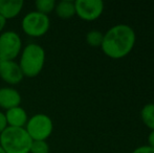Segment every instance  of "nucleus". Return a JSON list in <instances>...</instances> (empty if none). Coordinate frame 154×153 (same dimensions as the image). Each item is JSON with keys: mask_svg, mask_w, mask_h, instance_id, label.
<instances>
[{"mask_svg": "<svg viewBox=\"0 0 154 153\" xmlns=\"http://www.w3.org/2000/svg\"><path fill=\"white\" fill-rule=\"evenodd\" d=\"M135 32L127 24H116L104 34L101 48L111 59H122L128 56L135 45Z\"/></svg>", "mask_w": 154, "mask_h": 153, "instance_id": "1", "label": "nucleus"}, {"mask_svg": "<svg viewBox=\"0 0 154 153\" xmlns=\"http://www.w3.org/2000/svg\"><path fill=\"white\" fill-rule=\"evenodd\" d=\"M22 74L26 78H35L41 72L45 64V50L37 43H29L21 50L19 60Z\"/></svg>", "mask_w": 154, "mask_h": 153, "instance_id": "2", "label": "nucleus"}, {"mask_svg": "<svg viewBox=\"0 0 154 153\" xmlns=\"http://www.w3.org/2000/svg\"><path fill=\"white\" fill-rule=\"evenodd\" d=\"M32 143L24 128L8 127L0 134V147L5 153H29Z\"/></svg>", "mask_w": 154, "mask_h": 153, "instance_id": "3", "label": "nucleus"}, {"mask_svg": "<svg viewBox=\"0 0 154 153\" xmlns=\"http://www.w3.org/2000/svg\"><path fill=\"white\" fill-rule=\"evenodd\" d=\"M51 19L47 15L32 11L25 15L21 21V29L25 35L32 38H40L48 32Z\"/></svg>", "mask_w": 154, "mask_h": 153, "instance_id": "4", "label": "nucleus"}, {"mask_svg": "<svg viewBox=\"0 0 154 153\" xmlns=\"http://www.w3.org/2000/svg\"><path fill=\"white\" fill-rule=\"evenodd\" d=\"M24 129L32 141H46L54 130L51 118L44 113H37L29 118Z\"/></svg>", "mask_w": 154, "mask_h": 153, "instance_id": "5", "label": "nucleus"}, {"mask_svg": "<svg viewBox=\"0 0 154 153\" xmlns=\"http://www.w3.org/2000/svg\"><path fill=\"white\" fill-rule=\"evenodd\" d=\"M22 50V40L14 31L2 32L0 34V60L15 61Z\"/></svg>", "mask_w": 154, "mask_h": 153, "instance_id": "6", "label": "nucleus"}, {"mask_svg": "<svg viewBox=\"0 0 154 153\" xmlns=\"http://www.w3.org/2000/svg\"><path fill=\"white\" fill-rule=\"evenodd\" d=\"M75 15L84 21H94L104 12L102 0H75Z\"/></svg>", "mask_w": 154, "mask_h": 153, "instance_id": "7", "label": "nucleus"}, {"mask_svg": "<svg viewBox=\"0 0 154 153\" xmlns=\"http://www.w3.org/2000/svg\"><path fill=\"white\" fill-rule=\"evenodd\" d=\"M0 78L10 85H17L22 81L24 76L16 61L0 60Z\"/></svg>", "mask_w": 154, "mask_h": 153, "instance_id": "8", "label": "nucleus"}, {"mask_svg": "<svg viewBox=\"0 0 154 153\" xmlns=\"http://www.w3.org/2000/svg\"><path fill=\"white\" fill-rule=\"evenodd\" d=\"M21 94L17 89L13 87L0 88V108L8 110L14 107L20 106Z\"/></svg>", "mask_w": 154, "mask_h": 153, "instance_id": "9", "label": "nucleus"}, {"mask_svg": "<svg viewBox=\"0 0 154 153\" xmlns=\"http://www.w3.org/2000/svg\"><path fill=\"white\" fill-rule=\"evenodd\" d=\"M5 118L8 127L15 128H24L29 121V115L25 109L21 106H17L5 111Z\"/></svg>", "mask_w": 154, "mask_h": 153, "instance_id": "10", "label": "nucleus"}, {"mask_svg": "<svg viewBox=\"0 0 154 153\" xmlns=\"http://www.w3.org/2000/svg\"><path fill=\"white\" fill-rule=\"evenodd\" d=\"M23 5L22 0H0V15L6 21L14 19L21 13Z\"/></svg>", "mask_w": 154, "mask_h": 153, "instance_id": "11", "label": "nucleus"}, {"mask_svg": "<svg viewBox=\"0 0 154 153\" xmlns=\"http://www.w3.org/2000/svg\"><path fill=\"white\" fill-rule=\"evenodd\" d=\"M55 12L60 19H70L75 15V1L71 0H62V1L56 3Z\"/></svg>", "mask_w": 154, "mask_h": 153, "instance_id": "12", "label": "nucleus"}, {"mask_svg": "<svg viewBox=\"0 0 154 153\" xmlns=\"http://www.w3.org/2000/svg\"><path fill=\"white\" fill-rule=\"evenodd\" d=\"M140 118L150 130H154V103H149L143 107Z\"/></svg>", "mask_w": 154, "mask_h": 153, "instance_id": "13", "label": "nucleus"}, {"mask_svg": "<svg viewBox=\"0 0 154 153\" xmlns=\"http://www.w3.org/2000/svg\"><path fill=\"white\" fill-rule=\"evenodd\" d=\"M56 3L57 2L55 0H37L35 2V8L37 12L48 16L49 13L55 11Z\"/></svg>", "mask_w": 154, "mask_h": 153, "instance_id": "14", "label": "nucleus"}, {"mask_svg": "<svg viewBox=\"0 0 154 153\" xmlns=\"http://www.w3.org/2000/svg\"><path fill=\"white\" fill-rule=\"evenodd\" d=\"M103 39L104 34L100 31H95V29L88 32L86 35V42L92 47H101L102 43H103Z\"/></svg>", "mask_w": 154, "mask_h": 153, "instance_id": "15", "label": "nucleus"}, {"mask_svg": "<svg viewBox=\"0 0 154 153\" xmlns=\"http://www.w3.org/2000/svg\"><path fill=\"white\" fill-rule=\"evenodd\" d=\"M29 153H49V145L46 141H32Z\"/></svg>", "mask_w": 154, "mask_h": 153, "instance_id": "16", "label": "nucleus"}, {"mask_svg": "<svg viewBox=\"0 0 154 153\" xmlns=\"http://www.w3.org/2000/svg\"><path fill=\"white\" fill-rule=\"evenodd\" d=\"M132 153H154V148H151L150 146H140V147L134 149Z\"/></svg>", "mask_w": 154, "mask_h": 153, "instance_id": "17", "label": "nucleus"}, {"mask_svg": "<svg viewBox=\"0 0 154 153\" xmlns=\"http://www.w3.org/2000/svg\"><path fill=\"white\" fill-rule=\"evenodd\" d=\"M8 123H6V118H5V115L3 112L0 111V134L8 128Z\"/></svg>", "mask_w": 154, "mask_h": 153, "instance_id": "18", "label": "nucleus"}, {"mask_svg": "<svg viewBox=\"0 0 154 153\" xmlns=\"http://www.w3.org/2000/svg\"><path fill=\"white\" fill-rule=\"evenodd\" d=\"M148 146L154 148V130H151V132L148 135Z\"/></svg>", "mask_w": 154, "mask_h": 153, "instance_id": "19", "label": "nucleus"}, {"mask_svg": "<svg viewBox=\"0 0 154 153\" xmlns=\"http://www.w3.org/2000/svg\"><path fill=\"white\" fill-rule=\"evenodd\" d=\"M5 25H6V20L1 16V15H0V33H2V32H3Z\"/></svg>", "mask_w": 154, "mask_h": 153, "instance_id": "20", "label": "nucleus"}, {"mask_svg": "<svg viewBox=\"0 0 154 153\" xmlns=\"http://www.w3.org/2000/svg\"><path fill=\"white\" fill-rule=\"evenodd\" d=\"M0 153H5V152H4V150H3V149H2V148H1V147H0Z\"/></svg>", "mask_w": 154, "mask_h": 153, "instance_id": "21", "label": "nucleus"}]
</instances>
